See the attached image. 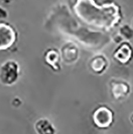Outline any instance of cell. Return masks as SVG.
Listing matches in <instances>:
<instances>
[{
  "instance_id": "6da1fadb",
  "label": "cell",
  "mask_w": 133,
  "mask_h": 134,
  "mask_svg": "<svg viewBox=\"0 0 133 134\" xmlns=\"http://www.w3.org/2000/svg\"><path fill=\"white\" fill-rule=\"evenodd\" d=\"M44 26L47 30L96 53L103 51L112 40L109 33L91 29L83 24L66 3H59L53 7Z\"/></svg>"
},
{
  "instance_id": "7a4b0ae2",
  "label": "cell",
  "mask_w": 133,
  "mask_h": 134,
  "mask_svg": "<svg viewBox=\"0 0 133 134\" xmlns=\"http://www.w3.org/2000/svg\"><path fill=\"white\" fill-rule=\"evenodd\" d=\"M71 10L86 26L106 33L119 26L124 19L121 6L114 0L100 4L95 0H76Z\"/></svg>"
},
{
  "instance_id": "3957f363",
  "label": "cell",
  "mask_w": 133,
  "mask_h": 134,
  "mask_svg": "<svg viewBox=\"0 0 133 134\" xmlns=\"http://www.w3.org/2000/svg\"><path fill=\"white\" fill-rule=\"evenodd\" d=\"M115 119L113 109L107 104H100L91 113V121L95 128L99 129H110Z\"/></svg>"
},
{
  "instance_id": "277c9868",
  "label": "cell",
  "mask_w": 133,
  "mask_h": 134,
  "mask_svg": "<svg viewBox=\"0 0 133 134\" xmlns=\"http://www.w3.org/2000/svg\"><path fill=\"white\" fill-rule=\"evenodd\" d=\"M21 75L19 64L14 59H8L0 66V83L4 86H13Z\"/></svg>"
},
{
  "instance_id": "5b68a950",
  "label": "cell",
  "mask_w": 133,
  "mask_h": 134,
  "mask_svg": "<svg viewBox=\"0 0 133 134\" xmlns=\"http://www.w3.org/2000/svg\"><path fill=\"white\" fill-rule=\"evenodd\" d=\"M19 35L16 29L5 22H0V52L7 51L17 43Z\"/></svg>"
},
{
  "instance_id": "8992f818",
  "label": "cell",
  "mask_w": 133,
  "mask_h": 134,
  "mask_svg": "<svg viewBox=\"0 0 133 134\" xmlns=\"http://www.w3.org/2000/svg\"><path fill=\"white\" fill-rule=\"evenodd\" d=\"M61 60L66 65L71 66L76 64L79 59L80 50L77 43L71 40H67L59 48Z\"/></svg>"
},
{
  "instance_id": "52a82bcc",
  "label": "cell",
  "mask_w": 133,
  "mask_h": 134,
  "mask_svg": "<svg viewBox=\"0 0 133 134\" xmlns=\"http://www.w3.org/2000/svg\"><path fill=\"white\" fill-rule=\"evenodd\" d=\"M110 94L113 100L116 101H122L128 98L131 92V84L124 80L112 78L108 83Z\"/></svg>"
},
{
  "instance_id": "ba28073f",
  "label": "cell",
  "mask_w": 133,
  "mask_h": 134,
  "mask_svg": "<svg viewBox=\"0 0 133 134\" xmlns=\"http://www.w3.org/2000/svg\"><path fill=\"white\" fill-rule=\"evenodd\" d=\"M115 61L122 66H127L133 60V46L129 41H122L118 43L112 53Z\"/></svg>"
},
{
  "instance_id": "9c48e42d",
  "label": "cell",
  "mask_w": 133,
  "mask_h": 134,
  "mask_svg": "<svg viewBox=\"0 0 133 134\" xmlns=\"http://www.w3.org/2000/svg\"><path fill=\"white\" fill-rule=\"evenodd\" d=\"M109 60L107 57L99 52L94 55L89 60L88 67L91 71L95 75H102L109 68Z\"/></svg>"
},
{
  "instance_id": "30bf717a",
  "label": "cell",
  "mask_w": 133,
  "mask_h": 134,
  "mask_svg": "<svg viewBox=\"0 0 133 134\" xmlns=\"http://www.w3.org/2000/svg\"><path fill=\"white\" fill-rule=\"evenodd\" d=\"M43 61L44 64L55 72L60 71L61 67V56L59 49L55 47H50L43 53Z\"/></svg>"
},
{
  "instance_id": "8fae6325",
  "label": "cell",
  "mask_w": 133,
  "mask_h": 134,
  "mask_svg": "<svg viewBox=\"0 0 133 134\" xmlns=\"http://www.w3.org/2000/svg\"><path fill=\"white\" fill-rule=\"evenodd\" d=\"M34 130L37 134H56L55 125L47 118H40L36 120Z\"/></svg>"
},
{
  "instance_id": "7c38bea8",
  "label": "cell",
  "mask_w": 133,
  "mask_h": 134,
  "mask_svg": "<svg viewBox=\"0 0 133 134\" xmlns=\"http://www.w3.org/2000/svg\"><path fill=\"white\" fill-rule=\"evenodd\" d=\"M120 37L125 41H130L133 39V28L128 24H123L119 28V34Z\"/></svg>"
},
{
  "instance_id": "4fadbf2b",
  "label": "cell",
  "mask_w": 133,
  "mask_h": 134,
  "mask_svg": "<svg viewBox=\"0 0 133 134\" xmlns=\"http://www.w3.org/2000/svg\"><path fill=\"white\" fill-rule=\"evenodd\" d=\"M9 17L8 10L3 7L0 6V22H3Z\"/></svg>"
},
{
  "instance_id": "5bb4252c",
  "label": "cell",
  "mask_w": 133,
  "mask_h": 134,
  "mask_svg": "<svg viewBox=\"0 0 133 134\" xmlns=\"http://www.w3.org/2000/svg\"><path fill=\"white\" fill-rule=\"evenodd\" d=\"M130 120H131V122L133 124V113H132V114H131V116H130Z\"/></svg>"
},
{
  "instance_id": "9a60e30c",
  "label": "cell",
  "mask_w": 133,
  "mask_h": 134,
  "mask_svg": "<svg viewBox=\"0 0 133 134\" xmlns=\"http://www.w3.org/2000/svg\"><path fill=\"white\" fill-rule=\"evenodd\" d=\"M3 1H4L5 3H10L11 1H13V0H3Z\"/></svg>"
}]
</instances>
